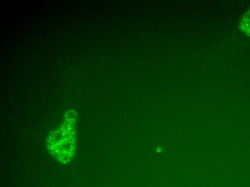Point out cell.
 I'll return each mask as SVG.
<instances>
[{"instance_id": "cell-1", "label": "cell", "mask_w": 250, "mask_h": 187, "mask_svg": "<svg viewBox=\"0 0 250 187\" xmlns=\"http://www.w3.org/2000/svg\"><path fill=\"white\" fill-rule=\"evenodd\" d=\"M239 29L247 36H250V8L244 14L239 22Z\"/></svg>"}]
</instances>
